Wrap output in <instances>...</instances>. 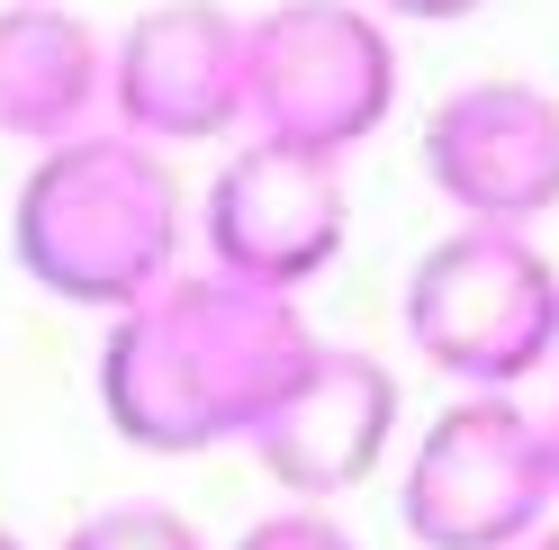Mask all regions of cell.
Here are the masks:
<instances>
[{"label": "cell", "mask_w": 559, "mask_h": 550, "mask_svg": "<svg viewBox=\"0 0 559 550\" xmlns=\"http://www.w3.org/2000/svg\"><path fill=\"white\" fill-rule=\"evenodd\" d=\"M109 109V46L63 0H0V135L73 145Z\"/></svg>", "instance_id": "10"}, {"label": "cell", "mask_w": 559, "mask_h": 550, "mask_svg": "<svg viewBox=\"0 0 559 550\" xmlns=\"http://www.w3.org/2000/svg\"><path fill=\"white\" fill-rule=\"evenodd\" d=\"M425 181L461 226L533 235L559 208V99L514 73L442 91L425 118Z\"/></svg>", "instance_id": "7"}, {"label": "cell", "mask_w": 559, "mask_h": 550, "mask_svg": "<svg viewBox=\"0 0 559 550\" xmlns=\"http://www.w3.org/2000/svg\"><path fill=\"white\" fill-rule=\"evenodd\" d=\"M550 433L514 397H451L397 478V514L425 550H523L550 533Z\"/></svg>", "instance_id": "5"}, {"label": "cell", "mask_w": 559, "mask_h": 550, "mask_svg": "<svg viewBox=\"0 0 559 550\" xmlns=\"http://www.w3.org/2000/svg\"><path fill=\"white\" fill-rule=\"evenodd\" d=\"M0 550H27V541H19V533H0Z\"/></svg>", "instance_id": "16"}, {"label": "cell", "mask_w": 559, "mask_h": 550, "mask_svg": "<svg viewBox=\"0 0 559 550\" xmlns=\"http://www.w3.org/2000/svg\"><path fill=\"white\" fill-rule=\"evenodd\" d=\"M307 352H317V334H307L298 298H271L226 271H171L154 298L109 316L99 416L154 461L253 442V425L307 370Z\"/></svg>", "instance_id": "1"}, {"label": "cell", "mask_w": 559, "mask_h": 550, "mask_svg": "<svg viewBox=\"0 0 559 550\" xmlns=\"http://www.w3.org/2000/svg\"><path fill=\"white\" fill-rule=\"evenodd\" d=\"M397 109V37L370 0H280L243 19V127L298 154H353Z\"/></svg>", "instance_id": "4"}, {"label": "cell", "mask_w": 559, "mask_h": 550, "mask_svg": "<svg viewBox=\"0 0 559 550\" xmlns=\"http://www.w3.org/2000/svg\"><path fill=\"white\" fill-rule=\"evenodd\" d=\"M523 550H559V524H550V533H533V541H523Z\"/></svg>", "instance_id": "15"}, {"label": "cell", "mask_w": 559, "mask_h": 550, "mask_svg": "<svg viewBox=\"0 0 559 550\" xmlns=\"http://www.w3.org/2000/svg\"><path fill=\"white\" fill-rule=\"evenodd\" d=\"M10 253L55 307L127 316L181 271V181L154 145L118 127H91L73 145H46L19 181Z\"/></svg>", "instance_id": "2"}, {"label": "cell", "mask_w": 559, "mask_h": 550, "mask_svg": "<svg viewBox=\"0 0 559 550\" xmlns=\"http://www.w3.org/2000/svg\"><path fill=\"white\" fill-rule=\"evenodd\" d=\"M542 433H550V469H559V397H550V416H542Z\"/></svg>", "instance_id": "14"}, {"label": "cell", "mask_w": 559, "mask_h": 550, "mask_svg": "<svg viewBox=\"0 0 559 550\" xmlns=\"http://www.w3.org/2000/svg\"><path fill=\"white\" fill-rule=\"evenodd\" d=\"M109 118L135 145H217L243 127V19L217 0H163L109 46Z\"/></svg>", "instance_id": "8"}, {"label": "cell", "mask_w": 559, "mask_h": 550, "mask_svg": "<svg viewBox=\"0 0 559 550\" xmlns=\"http://www.w3.org/2000/svg\"><path fill=\"white\" fill-rule=\"evenodd\" d=\"M379 19H415V27H451V19H478L487 0H370Z\"/></svg>", "instance_id": "13"}, {"label": "cell", "mask_w": 559, "mask_h": 550, "mask_svg": "<svg viewBox=\"0 0 559 550\" xmlns=\"http://www.w3.org/2000/svg\"><path fill=\"white\" fill-rule=\"evenodd\" d=\"M235 550H361V541L343 533L325 505H280V514H262V524L243 533Z\"/></svg>", "instance_id": "12"}, {"label": "cell", "mask_w": 559, "mask_h": 550, "mask_svg": "<svg viewBox=\"0 0 559 550\" xmlns=\"http://www.w3.org/2000/svg\"><path fill=\"white\" fill-rule=\"evenodd\" d=\"M406 343L461 397H514L559 361V271L533 235L451 226L406 271Z\"/></svg>", "instance_id": "3"}, {"label": "cell", "mask_w": 559, "mask_h": 550, "mask_svg": "<svg viewBox=\"0 0 559 550\" xmlns=\"http://www.w3.org/2000/svg\"><path fill=\"white\" fill-rule=\"evenodd\" d=\"M343 235H353V190H343L334 154H298V145H235L217 163V181L199 199V244L207 271L253 280L271 298H298L307 280H325Z\"/></svg>", "instance_id": "6"}, {"label": "cell", "mask_w": 559, "mask_h": 550, "mask_svg": "<svg viewBox=\"0 0 559 550\" xmlns=\"http://www.w3.org/2000/svg\"><path fill=\"white\" fill-rule=\"evenodd\" d=\"M63 550H207V533L163 497H118V505L82 514V524L63 533Z\"/></svg>", "instance_id": "11"}, {"label": "cell", "mask_w": 559, "mask_h": 550, "mask_svg": "<svg viewBox=\"0 0 559 550\" xmlns=\"http://www.w3.org/2000/svg\"><path fill=\"white\" fill-rule=\"evenodd\" d=\"M389 442H397V370L361 343H317L243 452L289 505H334L389 461Z\"/></svg>", "instance_id": "9"}]
</instances>
